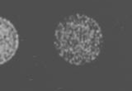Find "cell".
<instances>
[{"instance_id":"7a4b0ae2","label":"cell","mask_w":132,"mask_h":91,"mask_svg":"<svg viewBox=\"0 0 132 91\" xmlns=\"http://www.w3.org/2000/svg\"><path fill=\"white\" fill-rule=\"evenodd\" d=\"M19 47V35L13 23L0 17V65L11 60Z\"/></svg>"},{"instance_id":"6da1fadb","label":"cell","mask_w":132,"mask_h":91,"mask_svg":"<svg viewBox=\"0 0 132 91\" xmlns=\"http://www.w3.org/2000/svg\"><path fill=\"white\" fill-rule=\"evenodd\" d=\"M102 44L100 25L94 18L82 13L66 17L55 30L54 45L58 55L73 65H84L96 60Z\"/></svg>"}]
</instances>
